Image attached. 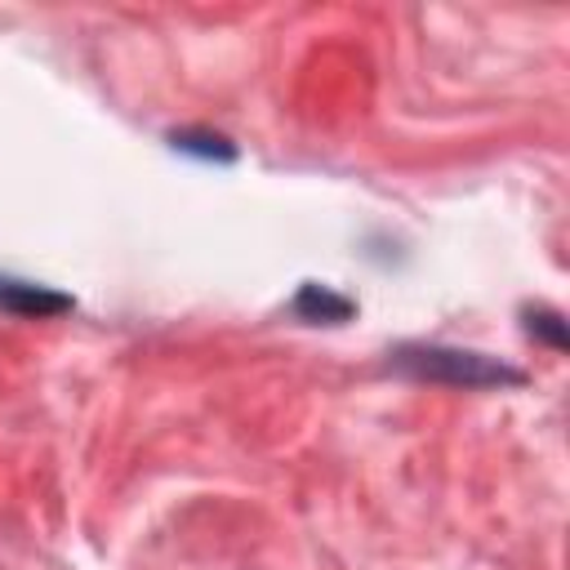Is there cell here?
<instances>
[{
    "label": "cell",
    "instance_id": "4",
    "mask_svg": "<svg viewBox=\"0 0 570 570\" xmlns=\"http://www.w3.org/2000/svg\"><path fill=\"white\" fill-rule=\"evenodd\" d=\"M169 151L187 156V160H200V165H232L240 156V147L223 134V129H209V125H183V129H169L165 134Z\"/></svg>",
    "mask_w": 570,
    "mask_h": 570
},
{
    "label": "cell",
    "instance_id": "3",
    "mask_svg": "<svg viewBox=\"0 0 570 570\" xmlns=\"http://www.w3.org/2000/svg\"><path fill=\"white\" fill-rule=\"evenodd\" d=\"M285 312L303 325H347L356 316V298H347L343 289H334L325 281H303L294 289V298L285 303Z\"/></svg>",
    "mask_w": 570,
    "mask_h": 570
},
{
    "label": "cell",
    "instance_id": "5",
    "mask_svg": "<svg viewBox=\"0 0 570 570\" xmlns=\"http://www.w3.org/2000/svg\"><path fill=\"white\" fill-rule=\"evenodd\" d=\"M521 330H525L539 347H548V352H566V343H570L566 316H561L552 303H525V307H521Z\"/></svg>",
    "mask_w": 570,
    "mask_h": 570
},
{
    "label": "cell",
    "instance_id": "2",
    "mask_svg": "<svg viewBox=\"0 0 570 570\" xmlns=\"http://www.w3.org/2000/svg\"><path fill=\"white\" fill-rule=\"evenodd\" d=\"M76 307L71 294L45 285V281H27V276H13V272H0V312L4 316H18V321H53V316H67Z\"/></svg>",
    "mask_w": 570,
    "mask_h": 570
},
{
    "label": "cell",
    "instance_id": "1",
    "mask_svg": "<svg viewBox=\"0 0 570 570\" xmlns=\"http://www.w3.org/2000/svg\"><path fill=\"white\" fill-rule=\"evenodd\" d=\"M383 370L410 383H432V387H459V392H508L525 387V370L512 361H499L476 347H454V343H423L405 338L387 347Z\"/></svg>",
    "mask_w": 570,
    "mask_h": 570
}]
</instances>
